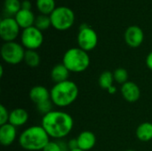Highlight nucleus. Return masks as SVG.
I'll use <instances>...</instances> for the list:
<instances>
[{
    "instance_id": "f257e3e1",
    "label": "nucleus",
    "mask_w": 152,
    "mask_h": 151,
    "mask_svg": "<svg viewBox=\"0 0 152 151\" xmlns=\"http://www.w3.org/2000/svg\"><path fill=\"white\" fill-rule=\"evenodd\" d=\"M41 125L51 138L62 140L72 131L74 121L69 113L61 110H53L43 116Z\"/></svg>"
},
{
    "instance_id": "f03ea898",
    "label": "nucleus",
    "mask_w": 152,
    "mask_h": 151,
    "mask_svg": "<svg viewBox=\"0 0 152 151\" xmlns=\"http://www.w3.org/2000/svg\"><path fill=\"white\" fill-rule=\"evenodd\" d=\"M20 146L28 151L43 150L50 142V136L47 134L42 125H33L25 129L19 136Z\"/></svg>"
},
{
    "instance_id": "7ed1b4c3",
    "label": "nucleus",
    "mask_w": 152,
    "mask_h": 151,
    "mask_svg": "<svg viewBox=\"0 0 152 151\" xmlns=\"http://www.w3.org/2000/svg\"><path fill=\"white\" fill-rule=\"evenodd\" d=\"M78 86L71 80L55 84L50 91L51 101L59 108L71 105L78 97Z\"/></svg>"
},
{
    "instance_id": "20e7f679",
    "label": "nucleus",
    "mask_w": 152,
    "mask_h": 151,
    "mask_svg": "<svg viewBox=\"0 0 152 151\" xmlns=\"http://www.w3.org/2000/svg\"><path fill=\"white\" fill-rule=\"evenodd\" d=\"M62 63L72 73H81L90 65V58L87 52L81 48H70L63 55Z\"/></svg>"
},
{
    "instance_id": "39448f33",
    "label": "nucleus",
    "mask_w": 152,
    "mask_h": 151,
    "mask_svg": "<svg viewBox=\"0 0 152 151\" xmlns=\"http://www.w3.org/2000/svg\"><path fill=\"white\" fill-rule=\"evenodd\" d=\"M52 26L58 30L69 29L74 23L75 15L71 9L64 6L57 7L50 15Z\"/></svg>"
},
{
    "instance_id": "423d86ee",
    "label": "nucleus",
    "mask_w": 152,
    "mask_h": 151,
    "mask_svg": "<svg viewBox=\"0 0 152 151\" xmlns=\"http://www.w3.org/2000/svg\"><path fill=\"white\" fill-rule=\"evenodd\" d=\"M25 51L21 44L12 41L5 42L1 47V56L4 61L10 65H16L24 60Z\"/></svg>"
},
{
    "instance_id": "0eeeda50",
    "label": "nucleus",
    "mask_w": 152,
    "mask_h": 151,
    "mask_svg": "<svg viewBox=\"0 0 152 151\" xmlns=\"http://www.w3.org/2000/svg\"><path fill=\"white\" fill-rule=\"evenodd\" d=\"M77 43L79 48L86 52L94 50L98 43V36L96 32L86 24L81 25L79 33L77 35Z\"/></svg>"
},
{
    "instance_id": "6e6552de",
    "label": "nucleus",
    "mask_w": 152,
    "mask_h": 151,
    "mask_svg": "<svg viewBox=\"0 0 152 151\" xmlns=\"http://www.w3.org/2000/svg\"><path fill=\"white\" fill-rule=\"evenodd\" d=\"M44 41L42 31L35 26L23 29L21 33V43L28 50H37L39 48Z\"/></svg>"
},
{
    "instance_id": "1a4fd4ad",
    "label": "nucleus",
    "mask_w": 152,
    "mask_h": 151,
    "mask_svg": "<svg viewBox=\"0 0 152 151\" xmlns=\"http://www.w3.org/2000/svg\"><path fill=\"white\" fill-rule=\"evenodd\" d=\"M20 26L16 20L11 17L4 18L0 23V36L5 42H12L19 35Z\"/></svg>"
},
{
    "instance_id": "9d476101",
    "label": "nucleus",
    "mask_w": 152,
    "mask_h": 151,
    "mask_svg": "<svg viewBox=\"0 0 152 151\" xmlns=\"http://www.w3.org/2000/svg\"><path fill=\"white\" fill-rule=\"evenodd\" d=\"M143 31L138 26H130L125 32V41L130 47L136 48L140 46L143 42Z\"/></svg>"
},
{
    "instance_id": "9b49d317",
    "label": "nucleus",
    "mask_w": 152,
    "mask_h": 151,
    "mask_svg": "<svg viewBox=\"0 0 152 151\" xmlns=\"http://www.w3.org/2000/svg\"><path fill=\"white\" fill-rule=\"evenodd\" d=\"M121 93L127 102H136L141 97V90L139 86L131 81H127L121 86Z\"/></svg>"
},
{
    "instance_id": "f8f14e48",
    "label": "nucleus",
    "mask_w": 152,
    "mask_h": 151,
    "mask_svg": "<svg viewBox=\"0 0 152 151\" xmlns=\"http://www.w3.org/2000/svg\"><path fill=\"white\" fill-rule=\"evenodd\" d=\"M17 137V130L16 127L7 123L0 126V143L3 146H10L12 145Z\"/></svg>"
},
{
    "instance_id": "ddd939ff",
    "label": "nucleus",
    "mask_w": 152,
    "mask_h": 151,
    "mask_svg": "<svg viewBox=\"0 0 152 151\" xmlns=\"http://www.w3.org/2000/svg\"><path fill=\"white\" fill-rule=\"evenodd\" d=\"M78 149L84 151L91 150L96 143V137L91 131H83L77 137Z\"/></svg>"
},
{
    "instance_id": "4468645a",
    "label": "nucleus",
    "mask_w": 152,
    "mask_h": 151,
    "mask_svg": "<svg viewBox=\"0 0 152 151\" xmlns=\"http://www.w3.org/2000/svg\"><path fill=\"white\" fill-rule=\"evenodd\" d=\"M29 98L35 104H39L43 101H48L51 99L50 92L48 89L42 85H36L31 88L29 92Z\"/></svg>"
},
{
    "instance_id": "2eb2a0df",
    "label": "nucleus",
    "mask_w": 152,
    "mask_h": 151,
    "mask_svg": "<svg viewBox=\"0 0 152 151\" xmlns=\"http://www.w3.org/2000/svg\"><path fill=\"white\" fill-rule=\"evenodd\" d=\"M28 120V113L21 108H17L10 112L9 123L15 127L24 125Z\"/></svg>"
},
{
    "instance_id": "dca6fc26",
    "label": "nucleus",
    "mask_w": 152,
    "mask_h": 151,
    "mask_svg": "<svg viewBox=\"0 0 152 151\" xmlns=\"http://www.w3.org/2000/svg\"><path fill=\"white\" fill-rule=\"evenodd\" d=\"M15 20L19 24L20 28H22L24 29L32 27L33 24H35V20H36L33 12L30 10H24V9H21L15 15Z\"/></svg>"
},
{
    "instance_id": "f3484780",
    "label": "nucleus",
    "mask_w": 152,
    "mask_h": 151,
    "mask_svg": "<svg viewBox=\"0 0 152 151\" xmlns=\"http://www.w3.org/2000/svg\"><path fill=\"white\" fill-rule=\"evenodd\" d=\"M69 73L70 71L66 68L63 63L57 64L53 68L51 71V78L55 84L61 83L69 80Z\"/></svg>"
},
{
    "instance_id": "a211bd4d",
    "label": "nucleus",
    "mask_w": 152,
    "mask_h": 151,
    "mask_svg": "<svg viewBox=\"0 0 152 151\" xmlns=\"http://www.w3.org/2000/svg\"><path fill=\"white\" fill-rule=\"evenodd\" d=\"M137 138L143 142H147L152 140V123L144 122L141 124L136 129Z\"/></svg>"
},
{
    "instance_id": "6ab92c4d",
    "label": "nucleus",
    "mask_w": 152,
    "mask_h": 151,
    "mask_svg": "<svg viewBox=\"0 0 152 151\" xmlns=\"http://www.w3.org/2000/svg\"><path fill=\"white\" fill-rule=\"evenodd\" d=\"M23 61L28 67L36 68L40 64V56L36 50H27L25 51Z\"/></svg>"
},
{
    "instance_id": "aec40b11",
    "label": "nucleus",
    "mask_w": 152,
    "mask_h": 151,
    "mask_svg": "<svg viewBox=\"0 0 152 151\" xmlns=\"http://www.w3.org/2000/svg\"><path fill=\"white\" fill-rule=\"evenodd\" d=\"M37 6L44 15H51L55 10V2L54 0H37Z\"/></svg>"
},
{
    "instance_id": "412c9836",
    "label": "nucleus",
    "mask_w": 152,
    "mask_h": 151,
    "mask_svg": "<svg viewBox=\"0 0 152 151\" xmlns=\"http://www.w3.org/2000/svg\"><path fill=\"white\" fill-rule=\"evenodd\" d=\"M114 81L115 80H114L113 73L109 70L103 71L99 77V85L102 89L105 90H108L110 87H111L113 85Z\"/></svg>"
},
{
    "instance_id": "4be33fe9",
    "label": "nucleus",
    "mask_w": 152,
    "mask_h": 151,
    "mask_svg": "<svg viewBox=\"0 0 152 151\" xmlns=\"http://www.w3.org/2000/svg\"><path fill=\"white\" fill-rule=\"evenodd\" d=\"M4 11L10 15H16L21 10V4L19 0H4Z\"/></svg>"
},
{
    "instance_id": "5701e85b",
    "label": "nucleus",
    "mask_w": 152,
    "mask_h": 151,
    "mask_svg": "<svg viewBox=\"0 0 152 151\" xmlns=\"http://www.w3.org/2000/svg\"><path fill=\"white\" fill-rule=\"evenodd\" d=\"M50 25H52L50 17L44 14L37 16V18L35 20V27L41 31L47 29L50 27Z\"/></svg>"
},
{
    "instance_id": "b1692460",
    "label": "nucleus",
    "mask_w": 152,
    "mask_h": 151,
    "mask_svg": "<svg viewBox=\"0 0 152 151\" xmlns=\"http://www.w3.org/2000/svg\"><path fill=\"white\" fill-rule=\"evenodd\" d=\"M113 76H114V80L120 85H124L128 81V72L124 68L117 69L113 72Z\"/></svg>"
},
{
    "instance_id": "393cba45",
    "label": "nucleus",
    "mask_w": 152,
    "mask_h": 151,
    "mask_svg": "<svg viewBox=\"0 0 152 151\" xmlns=\"http://www.w3.org/2000/svg\"><path fill=\"white\" fill-rule=\"evenodd\" d=\"M53 103L50 99L48 101H43V102L37 104V109L40 114L45 116V115L50 113L51 111H53Z\"/></svg>"
},
{
    "instance_id": "a878e982",
    "label": "nucleus",
    "mask_w": 152,
    "mask_h": 151,
    "mask_svg": "<svg viewBox=\"0 0 152 151\" xmlns=\"http://www.w3.org/2000/svg\"><path fill=\"white\" fill-rule=\"evenodd\" d=\"M10 112L4 105H0V125L9 123Z\"/></svg>"
},
{
    "instance_id": "bb28decb",
    "label": "nucleus",
    "mask_w": 152,
    "mask_h": 151,
    "mask_svg": "<svg viewBox=\"0 0 152 151\" xmlns=\"http://www.w3.org/2000/svg\"><path fill=\"white\" fill-rule=\"evenodd\" d=\"M43 151H62L61 149V146L57 142H49L48 144L44 148Z\"/></svg>"
},
{
    "instance_id": "cd10ccee",
    "label": "nucleus",
    "mask_w": 152,
    "mask_h": 151,
    "mask_svg": "<svg viewBox=\"0 0 152 151\" xmlns=\"http://www.w3.org/2000/svg\"><path fill=\"white\" fill-rule=\"evenodd\" d=\"M68 146H69V150L78 149V144H77V138H76V139H71V140H69V141L68 142Z\"/></svg>"
},
{
    "instance_id": "c85d7f7f",
    "label": "nucleus",
    "mask_w": 152,
    "mask_h": 151,
    "mask_svg": "<svg viewBox=\"0 0 152 151\" xmlns=\"http://www.w3.org/2000/svg\"><path fill=\"white\" fill-rule=\"evenodd\" d=\"M146 65L151 70H152V52H151L148 54V56L146 58Z\"/></svg>"
},
{
    "instance_id": "c756f323",
    "label": "nucleus",
    "mask_w": 152,
    "mask_h": 151,
    "mask_svg": "<svg viewBox=\"0 0 152 151\" xmlns=\"http://www.w3.org/2000/svg\"><path fill=\"white\" fill-rule=\"evenodd\" d=\"M31 8V4L29 1L28 0H25L21 3V9H24V10H30Z\"/></svg>"
},
{
    "instance_id": "7c9ffc66",
    "label": "nucleus",
    "mask_w": 152,
    "mask_h": 151,
    "mask_svg": "<svg viewBox=\"0 0 152 151\" xmlns=\"http://www.w3.org/2000/svg\"><path fill=\"white\" fill-rule=\"evenodd\" d=\"M107 91L109 92V93H110V94H113V93H115L117 92V88H116V86L112 85V86H111V87H110V88H109Z\"/></svg>"
},
{
    "instance_id": "2f4dec72",
    "label": "nucleus",
    "mask_w": 152,
    "mask_h": 151,
    "mask_svg": "<svg viewBox=\"0 0 152 151\" xmlns=\"http://www.w3.org/2000/svg\"><path fill=\"white\" fill-rule=\"evenodd\" d=\"M3 74H4V69H3V66L1 65L0 66V77H3Z\"/></svg>"
},
{
    "instance_id": "473e14b6",
    "label": "nucleus",
    "mask_w": 152,
    "mask_h": 151,
    "mask_svg": "<svg viewBox=\"0 0 152 151\" xmlns=\"http://www.w3.org/2000/svg\"><path fill=\"white\" fill-rule=\"evenodd\" d=\"M69 151H84V150H79V149H77V150H69Z\"/></svg>"
},
{
    "instance_id": "72a5a7b5",
    "label": "nucleus",
    "mask_w": 152,
    "mask_h": 151,
    "mask_svg": "<svg viewBox=\"0 0 152 151\" xmlns=\"http://www.w3.org/2000/svg\"><path fill=\"white\" fill-rule=\"evenodd\" d=\"M125 151H135V150H125Z\"/></svg>"
}]
</instances>
